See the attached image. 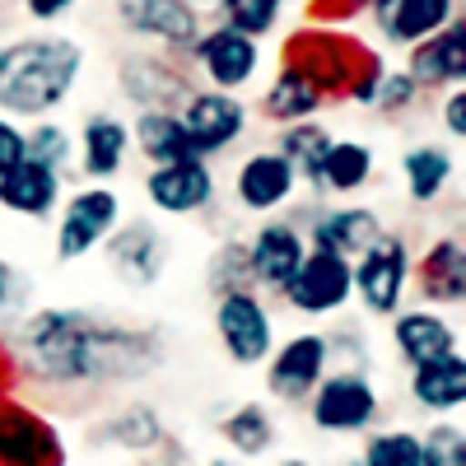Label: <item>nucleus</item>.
Here are the masks:
<instances>
[{
	"mask_svg": "<svg viewBox=\"0 0 466 466\" xmlns=\"http://www.w3.org/2000/svg\"><path fill=\"white\" fill-rule=\"evenodd\" d=\"M24 355L43 378L75 382V378H98L107 369H122V355H136V340L127 331H107L89 322L85 313L47 308V313L28 318Z\"/></svg>",
	"mask_w": 466,
	"mask_h": 466,
	"instance_id": "obj_1",
	"label": "nucleus"
},
{
	"mask_svg": "<svg viewBox=\"0 0 466 466\" xmlns=\"http://www.w3.org/2000/svg\"><path fill=\"white\" fill-rule=\"evenodd\" d=\"M80 75V47L66 37H33L0 52V107L10 112H47L66 98Z\"/></svg>",
	"mask_w": 466,
	"mask_h": 466,
	"instance_id": "obj_2",
	"label": "nucleus"
},
{
	"mask_svg": "<svg viewBox=\"0 0 466 466\" xmlns=\"http://www.w3.org/2000/svg\"><path fill=\"white\" fill-rule=\"evenodd\" d=\"M215 327H219V340L224 350L238 364H261L270 355V340H276V331H270V313L248 294V289H233L219 299V313H215Z\"/></svg>",
	"mask_w": 466,
	"mask_h": 466,
	"instance_id": "obj_3",
	"label": "nucleus"
},
{
	"mask_svg": "<svg viewBox=\"0 0 466 466\" xmlns=\"http://www.w3.org/2000/svg\"><path fill=\"white\" fill-rule=\"evenodd\" d=\"M373 415H378V392L360 373L327 378L313 397V420L327 434H360L364 424H373Z\"/></svg>",
	"mask_w": 466,
	"mask_h": 466,
	"instance_id": "obj_4",
	"label": "nucleus"
},
{
	"mask_svg": "<svg viewBox=\"0 0 466 466\" xmlns=\"http://www.w3.org/2000/svg\"><path fill=\"white\" fill-rule=\"evenodd\" d=\"M289 303L303 308V313H336V308L355 294V276H350V261L331 257V252H313L303 257L294 280L285 285Z\"/></svg>",
	"mask_w": 466,
	"mask_h": 466,
	"instance_id": "obj_5",
	"label": "nucleus"
},
{
	"mask_svg": "<svg viewBox=\"0 0 466 466\" xmlns=\"http://www.w3.org/2000/svg\"><path fill=\"white\" fill-rule=\"evenodd\" d=\"M61 439L24 406H0V466H61Z\"/></svg>",
	"mask_w": 466,
	"mask_h": 466,
	"instance_id": "obj_6",
	"label": "nucleus"
},
{
	"mask_svg": "<svg viewBox=\"0 0 466 466\" xmlns=\"http://www.w3.org/2000/svg\"><path fill=\"white\" fill-rule=\"evenodd\" d=\"M350 276L373 313H392L406 289V248L397 238H373L360 252V266H350Z\"/></svg>",
	"mask_w": 466,
	"mask_h": 466,
	"instance_id": "obj_7",
	"label": "nucleus"
},
{
	"mask_svg": "<svg viewBox=\"0 0 466 466\" xmlns=\"http://www.w3.org/2000/svg\"><path fill=\"white\" fill-rule=\"evenodd\" d=\"M182 131H187V145L197 159L201 154H215V149H224L243 136V103L228 98V94H197L187 103Z\"/></svg>",
	"mask_w": 466,
	"mask_h": 466,
	"instance_id": "obj_8",
	"label": "nucleus"
},
{
	"mask_svg": "<svg viewBox=\"0 0 466 466\" xmlns=\"http://www.w3.org/2000/svg\"><path fill=\"white\" fill-rule=\"evenodd\" d=\"M149 191V201L168 210V215H191V210H201L210 201V191H215V177L201 159H177V164H159L149 173L145 182Z\"/></svg>",
	"mask_w": 466,
	"mask_h": 466,
	"instance_id": "obj_9",
	"label": "nucleus"
},
{
	"mask_svg": "<svg viewBox=\"0 0 466 466\" xmlns=\"http://www.w3.org/2000/svg\"><path fill=\"white\" fill-rule=\"evenodd\" d=\"M116 201L112 191H80V197L70 201L66 219H61V238H56V257L61 261H75V257H85L103 233L116 224Z\"/></svg>",
	"mask_w": 466,
	"mask_h": 466,
	"instance_id": "obj_10",
	"label": "nucleus"
},
{
	"mask_svg": "<svg viewBox=\"0 0 466 466\" xmlns=\"http://www.w3.org/2000/svg\"><path fill=\"white\" fill-rule=\"evenodd\" d=\"M197 61L206 66V75L219 89H238V85H248L257 75V43L219 24L215 33H206L197 43Z\"/></svg>",
	"mask_w": 466,
	"mask_h": 466,
	"instance_id": "obj_11",
	"label": "nucleus"
},
{
	"mask_svg": "<svg viewBox=\"0 0 466 466\" xmlns=\"http://www.w3.org/2000/svg\"><path fill=\"white\" fill-rule=\"evenodd\" d=\"M327 369V340L322 336H294L276 360H270V392L294 401L303 392H313Z\"/></svg>",
	"mask_w": 466,
	"mask_h": 466,
	"instance_id": "obj_12",
	"label": "nucleus"
},
{
	"mask_svg": "<svg viewBox=\"0 0 466 466\" xmlns=\"http://www.w3.org/2000/svg\"><path fill=\"white\" fill-rule=\"evenodd\" d=\"M303 257H308L303 252V238H299L289 224H266L257 238H252V252H248L252 276L261 285H276V289H285L294 280V270H299Z\"/></svg>",
	"mask_w": 466,
	"mask_h": 466,
	"instance_id": "obj_13",
	"label": "nucleus"
},
{
	"mask_svg": "<svg viewBox=\"0 0 466 466\" xmlns=\"http://www.w3.org/2000/svg\"><path fill=\"white\" fill-rule=\"evenodd\" d=\"M56 191H61L56 168L24 159V164H15L5 177H0V206L15 210V215H33V219H43V215L56 206Z\"/></svg>",
	"mask_w": 466,
	"mask_h": 466,
	"instance_id": "obj_14",
	"label": "nucleus"
},
{
	"mask_svg": "<svg viewBox=\"0 0 466 466\" xmlns=\"http://www.w3.org/2000/svg\"><path fill=\"white\" fill-rule=\"evenodd\" d=\"M289 191H294V168L280 154H252L238 168V201L248 210H276Z\"/></svg>",
	"mask_w": 466,
	"mask_h": 466,
	"instance_id": "obj_15",
	"label": "nucleus"
},
{
	"mask_svg": "<svg viewBox=\"0 0 466 466\" xmlns=\"http://www.w3.org/2000/svg\"><path fill=\"white\" fill-rule=\"evenodd\" d=\"M415 75L430 85H448V80L461 85V75H466V24L461 19H452L434 37H424L415 52Z\"/></svg>",
	"mask_w": 466,
	"mask_h": 466,
	"instance_id": "obj_16",
	"label": "nucleus"
},
{
	"mask_svg": "<svg viewBox=\"0 0 466 466\" xmlns=\"http://www.w3.org/2000/svg\"><path fill=\"white\" fill-rule=\"evenodd\" d=\"M397 345H401V355L420 369V364H439V360H448V355H457V336H452V327L443 322V318H434V313H406V318H397Z\"/></svg>",
	"mask_w": 466,
	"mask_h": 466,
	"instance_id": "obj_17",
	"label": "nucleus"
},
{
	"mask_svg": "<svg viewBox=\"0 0 466 466\" xmlns=\"http://www.w3.org/2000/svg\"><path fill=\"white\" fill-rule=\"evenodd\" d=\"M452 24V0H382V28L397 43H424Z\"/></svg>",
	"mask_w": 466,
	"mask_h": 466,
	"instance_id": "obj_18",
	"label": "nucleus"
},
{
	"mask_svg": "<svg viewBox=\"0 0 466 466\" xmlns=\"http://www.w3.org/2000/svg\"><path fill=\"white\" fill-rule=\"evenodd\" d=\"M373 238H378V219L369 210H331L313 228L318 252H331V257H345V261L355 252H364Z\"/></svg>",
	"mask_w": 466,
	"mask_h": 466,
	"instance_id": "obj_19",
	"label": "nucleus"
},
{
	"mask_svg": "<svg viewBox=\"0 0 466 466\" xmlns=\"http://www.w3.org/2000/svg\"><path fill=\"white\" fill-rule=\"evenodd\" d=\"M410 392H415L420 406H430V410H457L466 401V360L448 355L439 364H420Z\"/></svg>",
	"mask_w": 466,
	"mask_h": 466,
	"instance_id": "obj_20",
	"label": "nucleus"
},
{
	"mask_svg": "<svg viewBox=\"0 0 466 466\" xmlns=\"http://www.w3.org/2000/svg\"><path fill=\"white\" fill-rule=\"evenodd\" d=\"M112 261L131 285H154V276H159V266H164L159 233L145 228V224L127 228V238H116V248H112Z\"/></svg>",
	"mask_w": 466,
	"mask_h": 466,
	"instance_id": "obj_21",
	"label": "nucleus"
},
{
	"mask_svg": "<svg viewBox=\"0 0 466 466\" xmlns=\"http://www.w3.org/2000/svg\"><path fill=\"white\" fill-rule=\"evenodd\" d=\"M318 103H322V89H318V80L308 70H299V66H289L276 85H270V94H266V112L270 116H280V122H303L308 112H318Z\"/></svg>",
	"mask_w": 466,
	"mask_h": 466,
	"instance_id": "obj_22",
	"label": "nucleus"
},
{
	"mask_svg": "<svg viewBox=\"0 0 466 466\" xmlns=\"http://www.w3.org/2000/svg\"><path fill=\"white\" fill-rule=\"evenodd\" d=\"M127 159V127L116 116H89L85 122V173L107 177Z\"/></svg>",
	"mask_w": 466,
	"mask_h": 466,
	"instance_id": "obj_23",
	"label": "nucleus"
},
{
	"mask_svg": "<svg viewBox=\"0 0 466 466\" xmlns=\"http://www.w3.org/2000/svg\"><path fill=\"white\" fill-rule=\"evenodd\" d=\"M140 149L149 154L154 164H177V159H197L187 145V131H182V116H168V112H145L140 116Z\"/></svg>",
	"mask_w": 466,
	"mask_h": 466,
	"instance_id": "obj_24",
	"label": "nucleus"
},
{
	"mask_svg": "<svg viewBox=\"0 0 466 466\" xmlns=\"http://www.w3.org/2000/svg\"><path fill=\"white\" fill-rule=\"evenodd\" d=\"M373 173V154L369 145H355V140H331L327 149V159H322V182L331 191H355L364 187Z\"/></svg>",
	"mask_w": 466,
	"mask_h": 466,
	"instance_id": "obj_25",
	"label": "nucleus"
},
{
	"mask_svg": "<svg viewBox=\"0 0 466 466\" xmlns=\"http://www.w3.org/2000/svg\"><path fill=\"white\" fill-rule=\"evenodd\" d=\"M424 289H430L434 299L461 303V289H466V261H461V243H457V238H443L430 257H424Z\"/></svg>",
	"mask_w": 466,
	"mask_h": 466,
	"instance_id": "obj_26",
	"label": "nucleus"
},
{
	"mask_svg": "<svg viewBox=\"0 0 466 466\" xmlns=\"http://www.w3.org/2000/svg\"><path fill=\"white\" fill-rule=\"evenodd\" d=\"M327 149H331V136H327V131H318V127H294V131H285V140H280V159H285L294 173H303L308 182H322Z\"/></svg>",
	"mask_w": 466,
	"mask_h": 466,
	"instance_id": "obj_27",
	"label": "nucleus"
},
{
	"mask_svg": "<svg viewBox=\"0 0 466 466\" xmlns=\"http://www.w3.org/2000/svg\"><path fill=\"white\" fill-rule=\"evenodd\" d=\"M136 5H140L136 28H149V33L168 37V43H191L197 37V15L177 5V0H136Z\"/></svg>",
	"mask_w": 466,
	"mask_h": 466,
	"instance_id": "obj_28",
	"label": "nucleus"
},
{
	"mask_svg": "<svg viewBox=\"0 0 466 466\" xmlns=\"http://www.w3.org/2000/svg\"><path fill=\"white\" fill-rule=\"evenodd\" d=\"M448 177H452V159L443 149H410L406 154V182H410L415 201H434L448 187Z\"/></svg>",
	"mask_w": 466,
	"mask_h": 466,
	"instance_id": "obj_29",
	"label": "nucleus"
},
{
	"mask_svg": "<svg viewBox=\"0 0 466 466\" xmlns=\"http://www.w3.org/2000/svg\"><path fill=\"white\" fill-rule=\"evenodd\" d=\"M224 439L238 448V452H248V457H257V452H266L270 448V415L261 410V406H243V410H233L228 420H224Z\"/></svg>",
	"mask_w": 466,
	"mask_h": 466,
	"instance_id": "obj_30",
	"label": "nucleus"
},
{
	"mask_svg": "<svg viewBox=\"0 0 466 466\" xmlns=\"http://www.w3.org/2000/svg\"><path fill=\"white\" fill-rule=\"evenodd\" d=\"M276 19H280V0H224V28L243 37L270 33Z\"/></svg>",
	"mask_w": 466,
	"mask_h": 466,
	"instance_id": "obj_31",
	"label": "nucleus"
},
{
	"mask_svg": "<svg viewBox=\"0 0 466 466\" xmlns=\"http://www.w3.org/2000/svg\"><path fill=\"white\" fill-rule=\"evenodd\" d=\"M364 466H420V439L410 430L373 434L364 448Z\"/></svg>",
	"mask_w": 466,
	"mask_h": 466,
	"instance_id": "obj_32",
	"label": "nucleus"
},
{
	"mask_svg": "<svg viewBox=\"0 0 466 466\" xmlns=\"http://www.w3.org/2000/svg\"><path fill=\"white\" fill-rule=\"evenodd\" d=\"M420 466H466V439L461 424H439L420 443Z\"/></svg>",
	"mask_w": 466,
	"mask_h": 466,
	"instance_id": "obj_33",
	"label": "nucleus"
},
{
	"mask_svg": "<svg viewBox=\"0 0 466 466\" xmlns=\"http://www.w3.org/2000/svg\"><path fill=\"white\" fill-rule=\"evenodd\" d=\"M28 159L56 168V164L66 159V136H61V127H37V136L28 140Z\"/></svg>",
	"mask_w": 466,
	"mask_h": 466,
	"instance_id": "obj_34",
	"label": "nucleus"
},
{
	"mask_svg": "<svg viewBox=\"0 0 466 466\" xmlns=\"http://www.w3.org/2000/svg\"><path fill=\"white\" fill-rule=\"evenodd\" d=\"M28 159V136L15 127V122H5L0 116V177H5L15 164H24Z\"/></svg>",
	"mask_w": 466,
	"mask_h": 466,
	"instance_id": "obj_35",
	"label": "nucleus"
},
{
	"mask_svg": "<svg viewBox=\"0 0 466 466\" xmlns=\"http://www.w3.org/2000/svg\"><path fill=\"white\" fill-rule=\"evenodd\" d=\"M410 94H415V80H410V75H392V80L378 85L373 103H378V107H401V103H410Z\"/></svg>",
	"mask_w": 466,
	"mask_h": 466,
	"instance_id": "obj_36",
	"label": "nucleus"
},
{
	"mask_svg": "<svg viewBox=\"0 0 466 466\" xmlns=\"http://www.w3.org/2000/svg\"><path fill=\"white\" fill-rule=\"evenodd\" d=\"M443 122H448V131L461 140L466 136V94H452L448 98V107H443Z\"/></svg>",
	"mask_w": 466,
	"mask_h": 466,
	"instance_id": "obj_37",
	"label": "nucleus"
},
{
	"mask_svg": "<svg viewBox=\"0 0 466 466\" xmlns=\"http://www.w3.org/2000/svg\"><path fill=\"white\" fill-rule=\"evenodd\" d=\"M75 5V0H28V10L37 15V19H56V15H66Z\"/></svg>",
	"mask_w": 466,
	"mask_h": 466,
	"instance_id": "obj_38",
	"label": "nucleus"
},
{
	"mask_svg": "<svg viewBox=\"0 0 466 466\" xmlns=\"http://www.w3.org/2000/svg\"><path fill=\"white\" fill-rule=\"evenodd\" d=\"M5 289H10V270H5V261H0V303H5Z\"/></svg>",
	"mask_w": 466,
	"mask_h": 466,
	"instance_id": "obj_39",
	"label": "nucleus"
},
{
	"mask_svg": "<svg viewBox=\"0 0 466 466\" xmlns=\"http://www.w3.org/2000/svg\"><path fill=\"white\" fill-rule=\"evenodd\" d=\"M0 397H5V364H0Z\"/></svg>",
	"mask_w": 466,
	"mask_h": 466,
	"instance_id": "obj_40",
	"label": "nucleus"
},
{
	"mask_svg": "<svg viewBox=\"0 0 466 466\" xmlns=\"http://www.w3.org/2000/svg\"><path fill=\"white\" fill-rule=\"evenodd\" d=\"M280 466H308V461H280Z\"/></svg>",
	"mask_w": 466,
	"mask_h": 466,
	"instance_id": "obj_41",
	"label": "nucleus"
},
{
	"mask_svg": "<svg viewBox=\"0 0 466 466\" xmlns=\"http://www.w3.org/2000/svg\"><path fill=\"white\" fill-rule=\"evenodd\" d=\"M215 466H228V461H215Z\"/></svg>",
	"mask_w": 466,
	"mask_h": 466,
	"instance_id": "obj_42",
	"label": "nucleus"
}]
</instances>
